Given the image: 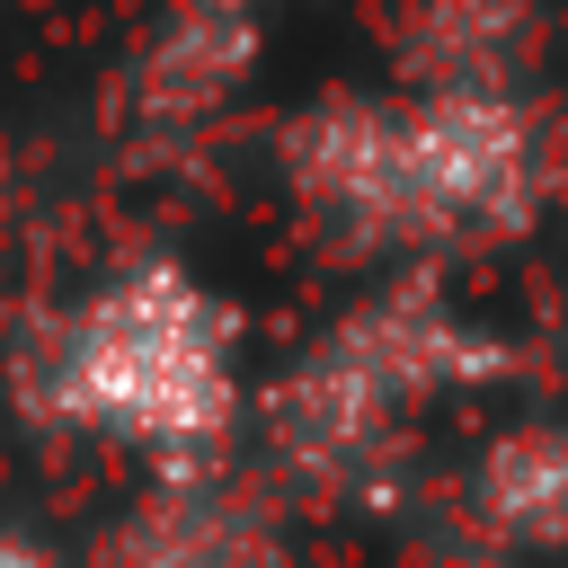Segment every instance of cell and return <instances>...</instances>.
Returning a JSON list of instances; mask_svg holds the SVG:
<instances>
[{"label":"cell","instance_id":"8992f818","mask_svg":"<svg viewBox=\"0 0 568 568\" xmlns=\"http://www.w3.org/2000/svg\"><path fill=\"white\" fill-rule=\"evenodd\" d=\"M257 62V18H213V9H160V27L124 62V106L151 133H195L240 98Z\"/></svg>","mask_w":568,"mask_h":568},{"label":"cell","instance_id":"6da1fadb","mask_svg":"<svg viewBox=\"0 0 568 568\" xmlns=\"http://www.w3.org/2000/svg\"><path fill=\"white\" fill-rule=\"evenodd\" d=\"M275 186L293 222L390 275L515 248L568 186V124L550 98H444V89H328L275 124Z\"/></svg>","mask_w":568,"mask_h":568},{"label":"cell","instance_id":"ba28073f","mask_svg":"<svg viewBox=\"0 0 568 568\" xmlns=\"http://www.w3.org/2000/svg\"><path fill=\"white\" fill-rule=\"evenodd\" d=\"M0 568H71V550H53V541L27 532V524H0Z\"/></svg>","mask_w":568,"mask_h":568},{"label":"cell","instance_id":"277c9868","mask_svg":"<svg viewBox=\"0 0 568 568\" xmlns=\"http://www.w3.org/2000/svg\"><path fill=\"white\" fill-rule=\"evenodd\" d=\"M89 568H293V524L275 506V479H248L231 462L169 470L115 506Z\"/></svg>","mask_w":568,"mask_h":568},{"label":"cell","instance_id":"3957f363","mask_svg":"<svg viewBox=\"0 0 568 568\" xmlns=\"http://www.w3.org/2000/svg\"><path fill=\"white\" fill-rule=\"evenodd\" d=\"M488 373L497 337L444 293V275H382L257 390V426L284 479L346 488L408 435V417Z\"/></svg>","mask_w":568,"mask_h":568},{"label":"cell","instance_id":"5b68a950","mask_svg":"<svg viewBox=\"0 0 568 568\" xmlns=\"http://www.w3.org/2000/svg\"><path fill=\"white\" fill-rule=\"evenodd\" d=\"M541 0H408L390 27V89L532 98Z\"/></svg>","mask_w":568,"mask_h":568},{"label":"cell","instance_id":"7a4b0ae2","mask_svg":"<svg viewBox=\"0 0 568 568\" xmlns=\"http://www.w3.org/2000/svg\"><path fill=\"white\" fill-rule=\"evenodd\" d=\"M27 426L133 453L151 479L231 462L248 417V320L178 248H124L9 346Z\"/></svg>","mask_w":568,"mask_h":568},{"label":"cell","instance_id":"9c48e42d","mask_svg":"<svg viewBox=\"0 0 568 568\" xmlns=\"http://www.w3.org/2000/svg\"><path fill=\"white\" fill-rule=\"evenodd\" d=\"M169 9H213V18H266V9H284V0H169Z\"/></svg>","mask_w":568,"mask_h":568},{"label":"cell","instance_id":"52a82bcc","mask_svg":"<svg viewBox=\"0 0 568 568\" xmlns=\"http://www.w3.org/2000/svg\"><path fill=\"white\" fill-rule=\"evenodd\" d=\"M470 515L506 550H568V426L524 417L488 435L470 462Z\"/></svg>","mask_w":568,"mask_h":568}]
</instances>
